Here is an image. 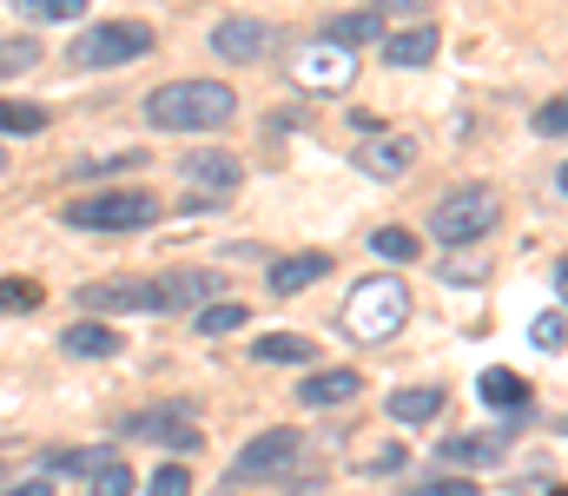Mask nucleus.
<instances>
[{
    "instance_id": "nucleus-29",
    "label": "nucleus",
    "mask_w": 568,
    "mask_h": 496,
    "mask_svg": "<svg viewBox=\"0 0 568 496\" xmlns=\"http://www.w3.org/2000/svg\"><path fill=\"white\" fill-rule=\"evenodd\" d=\"M87 484H93V496H133V470H126L120 457H106V464H100Z\"/></svg>"
},
{
    "instance_id": "nucleus-22",
    "label": "nucleus",
    "mask_w": 568,
    "mask_h": 496,
    "mask_svg": "<svg viewBox=\"0 0 568 496\" xmlns=\"http://www.w3.org/2000/svg\"><path fill=\"white\" fill-rule=\"evenodd\" d=\"M503 451H509V437H456V444H443L436 464H496Z\"/></svg>"
},
{
    "instance_id": "nucleus-36",
    "label": "nucleus",
    "mask_w": 568,
    "mask_h": 496,
    "mask_svg": "<svg viewBox=\"0 0 568 496\" xmlns=\"http://www.w3.org/2000/svg\"><path fill=\"white\" fill-rule=\"evenodd\" d=\"M410 496H483L469 477H429V484H417Z\"/></svg>"
},
{
    "instance_id": "nucleus-5",
    "label": "nucleus",
    "mask_w": 568,
    "mask_h": 496,
    "mask_svg": "<svg viewBox=\"0 0 568 496\" xmlns=\"http://www.w3.org/2000/svg\"><path fill=\"white\" fill-rule=\"evenodd\" d=\"M159 40H152V27L145 20H100V27H87L73 47H67V60L73 67H126V60H145Z\"/></svg>"
},
{
    "instance_id": "nucleus-6",
    "label": "nucleus",
    "mask_w": 568,
    "mask_h": 496,
    "mask_svg": "<svg viewBox=\"0 0 568 496\" xmlns=\"http://www.w3.org/2000/svg\"><path fill=\"white\" fill-rule=\"evenodd\" d=\"M291 80H297L304 93H344V87L357 80V53H344V47H331V40H304V47L291 53Z\"/></svg>"
},
{
    "instance_id": "nucleus-19",
    "label": "nucleus",
    "mask_w": 568,
    "mask_h": 496,
    "mask_svg": "<svg viewBox=\"0 0 568 496\" xmlns=\"http://www.w3.org/2000/svg\"><path fill=\"white\" fill-rule=\"evenodd\" d=\"M476 397H483L489 411H509V417L529 411V384H523L516 371H483V377H476Z\"/></svg>"
},
{
    "instance_id": "nucleus-38",
    "label": "nucleus",
    "mask_w": 568,
    "mask_h": 496,
    "mask_svg": "<svg viewBox=\"0 0 568 496\" xmlns=\"http://www.w3.org/2000/svg\"><path fill=\"white\" fill-rule=\"evenodd\" d=\"M417 7H429V0H390V7H377V13L390 20V13H417Z\"/></svg>"
},
{
    "instance_id": "nucleus-39",
    "label": "nucleus",
    "mask_w": 568,
    "mask_h": 496,
    "mask_svg": "<svg viewBox=\"0 0 568 496\" xmlns=\"http://www.w3.org/2000/svg\"><path fill=\"white\" fill-rule=\"evenodd\" d=\"M7 496H53V484H47V477H33V484H20V490H7Z\"/></svg>"
},
{
    "instance_id": "nucleus-10",
    "label": "nucleus",
    "mask_w": 568,
    "mask_h": 496,
    "mask_svg": "<svg viewBox=\"0 0 568 496\" xmlns=\"http://www.w3.org/2000/svg\"><path fill=\"white\" fill-rule=\"evenodd\" d=\"M272 27L265 20H252V13H232V20H219L212 27V53L225 60V67H258L265 53H272Z\"/></svg>"
},
{
    "instance_id": "nucleus-8",
    "label": "nucleus",
    "mask_w": 568,
    "mask_h": 496,
    "mask_svg": "<svg viewBox=\"0 0 568 496\" xmlns=\"http://www.w3.org/2000/svg\"><path fill=\"white\" fill-rule=\"evenodd\" d=\"M297 451H304V437L297 431H258L245 451H239V464H232V477L239 484H265V477H278L284 464H297Z\"/></svg>"
},
{
    "instance_id": "nucleus-27",
    "label": "nucleus",
    "mask_w": 568,
    "mask_h": 496,
    "mask_svg": "<svg viewBox=\"0 0 568 496\" xmlns=\"http://www.w3.org/2000/svg\"><path fill=\"white\" fill-rule=\"evenodd\" d=\"M40 67V40H0V80H20Z\"/></svg>"
},
{
    "instance_id": "nucleus-3",
    "label": "nucleus",
    "mask_w": 568,
    "mask_h": 496,
    "mask_svg": "<svg viewBox=\"0 0 568 496\" xmlns=\"http://www.w3.org/2000/svg\"><path fill=\"white\" fill-rule=\"evenodd\" d=\"M60 219L80 225V232H140V225L159 219V199L140 192V185H113V192H93V199H67Z\"/></svg>"
},
{
    "instance_id": "nucleus-33",
    "label": "nucleus",
    "mask_w": 568,
    "mask_h": 496,
    "mask_svg": "<svg viewBox=\"0 0 568 496\" xmlns=\"http://www.w3.org/2000/svg\"><path fill=\"white\" fill-rule=\"evenodd\" d=\"M106 457H113V451H67V457H53L47 470H67V477H93Z\"/></svg>"
},
{
    "instance_id": "nucleus-20",
    "label": "nucleus",
    "mask_w": 568,
    "mask_h": 496,
    "mask_svg": "<svg viewBox=\"0 0 568 496\" xmlns=\"http://www.w3.org/2000/svg\"><path fill=\"white\" fill-rule=\"evenodd\" d=\"M252 357H258V364H304V357H317V351H311V337H297V331H265V337L252 344Z\"/></svg>"
},
{
    "instance_id": "nucleus-7",
    "label": "nucleus",
    "mask_w": 568,
    "mask_h": 496,
    "mask_svg": "<svg viewBox=\"0 0 568 496\" xmlns=\"http://www.w3.org/2000/svg\"><path fill=\"white\" fill-rule=\"evenodd\" d=\"M152 298L159 312H185V305H219L225 298V272H205V265H172L152 279Z\"/></svg>"
},
{
    "instance_id": "nucleus-2",
    "label": "nucleus",
    "mask_w": 568,
    "mask_h": 496,
    "mask_svg": "<svg viewBox=\"0 0 568 496\" xmlns=\"http://www.w3.org/2000/svg\"><path fill=\"white\" fill-rule=\"evenodd\" d=\"M337 325L351 331L357 344H384V337H397V331L410 325V285L390 279V272L357 279L351 298H344V312H337Z\"/></svg>"
},
{
    "instance_id": "nucleus-37",
    "label": "nucleus",
    "mask_w": 568,
    "mask_h": 496,
    "mask_svg": "<svg viewBox=\"0 0 568 496\" xmlns=\"http://www.w3.org/2000/svg\"><path fill=\"white\" fill-rule=\"evenodd\" d=\"M404 464H410V457H404V451H397V444H384V451H377V457H371V470H377V477H390V470H404Z\"/></svg>"
},
{
    "instance_id": "nucleus-24",
    "label": "nucleus",
    "mask_w": 568,
    "mask_h": 496,
    "mask_svg": "<svg viewBox=\"0 0 568 496\" xmlns=\"http://www.w3.org/2000/svg\"><path fill=\"white\" fill-rule=\"evenodd\" d=\"M126 165H145V146H120V153H87V160L67 165V179H93V172H126Z\"/></svg>"
},
{
    "instance_id": "nucleus-23",
    "label": "nucleus",
    "mask_w": 568,
    "mask_h": 496,
    "mask_svg": "<svg viewBox=\"0 0 568 496\" xmlns=\"http://www.w3.org/2000/svg\"><path fill=\"white\" fill-rule=\"evenodd\" d=\"M371 252H377L384 265H410V259H417V232H404V225H377V232H371Z\"/></svg>"
},
{
    "instance_id": "nucleus-4",
    "label": "nucleus",
    "mask_w": 568,
    "mask_h": 496,
    "mask_svg": "<svg viewBox=\"0 0 568 496\" xmlns=\"http://www.w3.org/2000/svg\"><path fill=\"white\" fill-rule=\"evenodd\" d=\"M496 192L489 185H456L449 199H436V212H429V232H436V245H476V239H489V225H496Z\"/></svg>"
},
{
    "instance_id": "nucleus-35",
    "label": "nucleus",
    "mask_w": 568,
    "mask_h": 496,
    "mask_svg": "<svg viewBox=\"0 0 568 496\" xmlns=\"http://www.w3.org/2000/svg\"><path fill=\"white\" fill-rule=\"evenodd\" d=\"M529 337H536V344H542V351L556 357V351H562V305H549V312L536 318V331H529Z\"/></svg>"
},
{
    "instance_id": "nucleus-34",
    "label": "nucleus",
    "mask_w": 568,
    "mask_h": 496,
    "mask_svg": "<svg viewBox=\"0 0 568 496\" xmlns=\"http://www.w3.org/2000/svg\"><path fill=\"white\" fill-rule=\"evenodd\" d=\"M562 126H568V100H542L536 107V133L542 140H562Z\"/></svg>"
},
{
    "instance_id": "nucleus-15",
    "label": "nucleus",
    "mask_w": 568,
    "mask_h": 496,
    "mask_svg": "<svg viewBox=\"0 0 568 496\" xmlns=\"http://www.w3.org/2000/svg\"><path fill=\"white\" fill-rule=\"evenodd\" d=\"M436 47H443V33H436V27L384 33V60H390V67H429V60H436Z\"/></svg>"
},
{
    "instance_id": "nucleus-13",
    "label": "nucleus",
    "mask_w": 568,
    "mask_h": 496,
    "mask_svg": "<svg viewBox=\"0 0 568 496\" xmlns=\"http://www.w3.org/2000/svg\"><path fill=\"white\" fill-rule=\"evenodd\" d=\"M331 272V252H291L278 265H265V285H272V298H297L304 285H317Z\"/></svg>"
},
{
    "instance_id": "nucleus-26",
    "label": "nucleus",
    "mask_w": 568,
    "mask_h": 496,
    "mask_svg": "<svg viewBox=\"0 0 568 496\" xmlns=\"http://www.w3.org/2000/svg\"><path fill=\"white\" fill-rule=\"evenodd\" d=\"M245 318H252V305H232V298H219V305H205V312H199V331H205V337H225V331H239Z\"/></svg>"
},
{
    "instance_id": "nucleus-31",
    "label": "nucleus",
    "mask_w": 568,
    "mask_h": 496,
    "mask_svg": "<svg viewBox=\"0 0 568 496\" xmlns=\"http://www.w3.org/2000/svg\"><path fill=\"white\" fill-rule=\"evenodd\" d=\"M145 496H192V470H185V464H159L152 484H145Z\"/></svg>"
},
{
    "instance_id": "nucleus-9",
    "label": "nucleus",
    "mask_w": 568,
    "mask_h": 496,
    "mask_svg": "<svg viewBox=\"0 0 568 496\" xmlns=\"http://www.w3.org/2000/svg\"><path fill=\"white\" fill-rule=\"evenodd\" d=\"M120 437H140V444H165V451H199L205 437H199V424L185 417V411H172V404H159V411H133L126 424H120Z\"/></svg>"
},
{
    "instance_id": "nucleus-17",
    "label": "nucleus",
    "mask_w": 568,
    "mask_h": 496,
    "mask_svg": "<svg viewBox=\"0 0 568 496\" xmlns=\"http://www.w3.org/2000/svg\"><path fill=\"white\" fill-rule=\"evenodd\" d=\"M357 165L377 179H404L417 165V140H371V146H357Z\"/></svg>"
},
{
    "instance_id": "nucleus-11",
    "label": "nucleus",
    "mask_w": 568,
    "mask_h": 496,
    "mask_svg": "<svg viewBox=\"0 0 568 496\" xmlns=\"http://www.w3.org/2000/svg\"><path fill=\"white\" fill-rule=\"evenodd\" d=\"M179 172H185V179L199 185V199H219V205H225V199H232V192L245 185V165L232 160L225 146H192V153L179 160Z\"/></svg>"
},
{
    "instance_id": "nucleus-18",
    "label": "nucleus",
    "mask_w": 568,
    "mask_h": 496,
    "mask_svg": "<svg viewBox=\"0 0 568 496\" xmlns=\"http://www.w3.org/2000/svg\"><path fill=\"white\" fill-rule=\"evenodd\" d=\"M317 40H331V47H344V53H357L364 40H384V13L377 7H364V13H337Z\"/></svg>"
},
{
    "instance_id": "nucleus-28",
    "label": "nucleus",
    "mask_w": 568,
    "mask_h": 496,
    "mask_svg": "<svg viewBox=\"0 0 568 496\" xmlns=\"http://www.w3.org/2000/svg\"><path fill=\"white\" fill-rule=\"evenodd\" d=\"M13 13L20 20H80L87 0H13Z\"/></svg>"
},
{
    "instance_id": "nucleus-12",
    "label": "nucleus",
    "mask_w": 568,
    "mask_h": 496,
    "mask_svg": "<svg viewBox=\"0 0 568 496\" xmlns=\"http://www.w3.org/2000/svg\"><path fill=\"white\" fill-rule=\"evenodd\" d=\"M80 305L87 312H159L152 279H93V285H80Z\"/></svg>"
},
{
    "instance_id": "nucleus-16",
    "label": "nucleus",
    "mask_w": 568,
    "mask_h": 496,
    "mask_svg": "<svg viewBox=\"0 0 568 496\" xmlns=\"http://www.w3.org/2000/svg\"><path fill=\"white\" fill-rule=\"evenodd\" d=\"M60 351L67 357H120V331L100 325V318H80V325L60 331Z\"/></svg>"
},
{
    "instance_id": "nucleus-30",
    "label": "nucleus",
    "mask_w": 568,
    "mask_h": 496,
    "mask_svg": "<svg viewBox=\"0 0 568 496\" xmlns=\"http://www.w3.org/2000/svg\"><path fill=\"white\" fill-rule=\"evenodd\" d=\"M40 305V279H0V312H33Z\"/></svg>"
},
{
    "instance_id": "nucleus-14",
    "label": "nucleus",
    "mask_w": 568,
    "mask_h": 496,
    "mask_svg": "<svg viewBox=\"0 0 568 496\" xmlns=\"http://www.w3.org/2000/svg\"><path fill=\"white\" fill-rule=\"evenodd\" d=\"M357 391H364V377H357V371H317V377H304V384H297V404L324 411V404H351Z\"/></svg>"
},
{
    "instance_id": "nucleus-25",
    "label": "nucleus",
    "mask_w": 568,
    "mask_h": 496,
    "mask_svg": "<svg viewBox=\"0 0 568 496\" xmlns=\"http://www.w3.org/2000/svg\"><path fill=\"white\" fill-rule=\"evenodd\" d=\"M0 133H47V107H27V100H0Z\"/></svg>"
},
{
    "instance_id": "nucleus-1",
    "label": "nucleus",
    "mask_w": 568,
    "mask_h": 496,
    "mask_svg": "<svg viewBox=\"0 0 568 496\" xmlns=\"http://www.w3.org/2000/svg\"><path fill=\"white\" fill-rule=\"evenodd\" d=\"M239 113V93L225 80H172L145 93V126L159 133H219Z\"/></svg>"
},
{
    "instance_id": "nucleus-21",
    "label": "nucleus",
    "mask_w": 568,
    "mask_h": 496,
    "mask_svg": "<svg viewBox=\"0 0 568 496\" xmlns=\"http://www.w3.org/2000/svg\"><path fill=\"white\" fill-rule=\"evenodd\" d=\"M436 411H443V391H436V384H410V391L390 397V417H397V424H429Z\"/></svg>"
},
{
    "instance_id": "nucleus-32",
    "label": "nucleus",
    "mask_w": 568,
    "mask_h": 496,
    "mask_svg": "<svg viewBox=\"0 0 568 496\" xmlns=\"http://www.w3.org/2000/svg\"><path fill=\"white\" fill-rule=\"evenodd\" d=\"M443 279H449V285H483V279H489V252H476V259H443Z\"/></svg>"
}]
</instances>
